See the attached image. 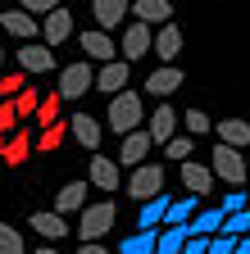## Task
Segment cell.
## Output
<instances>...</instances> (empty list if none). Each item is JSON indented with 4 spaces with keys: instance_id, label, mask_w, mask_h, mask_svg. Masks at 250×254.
Returning <instances> with one entry per match:
<instances>
[{
    "instance_id": "44dd1931",
    "label": "cell",
    "mask_w": 250,
    "mask_h": 254,
    "mask_svg": "<svg viewBox=\"0 0 250 254\" xmlns=\"http://www.w3.org/2000/svg\"><path fill=\"white\" fill-rule=\"evenodd\" d=\"M150 145H155V141H150V132L141 127V132L123 136V154H118V159H123V164H132V168H141V164H146V154H150Z\"/></svg>"
},
{
    "instance_id": "484cf974",
    "label": "cell",
    "mask_w": 250,
    "mask_h": 254,
    "mask_svg": "<svg viewBox=\"0 0 250 254\" xmlns=\"http://www.w3.org/2000/svg\"><path fill=\"white\" fill-rule=\"evenodd\" d=\"M196 213H200V200H196V195L173 200V204H168V213H164V227H186V222H191Z\"/></svg>"
},
{
    "instance_id": "cb8c5ba5",
    "label": "cell",
    "mask_w": 250,
    "mask_h": 254,
    "mask_svg": "<svg viewBox=\"0 0 250 254\" xmlns=\"http://www.w3.org/2000/svg\"><path fill=\"white\" fill-rule=\"evenodd\" d=\"M168 204H173L168 195H155V200H146V204H141V213H137V232H155V227L164 222Z\"/></svg>"
},
{
    "instance_id": "836d02e7",
    "label": "cell",
    "mask_w": 250,
    "mask_h": 254,
    "mask_svg": "<svg viewBox=\"0 0 250 254\" xmlns=\"http://www.w3.org/2000/svg\"><path fill=\"white\" fill-rule=\"evenodd\" d=\"M64 136H69V123H55V127H46V132L37 136V150H59V145H64Z\"/></svg>"
},
{
    "instance_id": "ac0fdd59",
    "label": "cell",
    "mask_w": 250,
    "mask_h": 254,
    "mask_svg": "<svg viewBox=\"0 0 250 254\" xmlns=\"http://www.w3.org/2000/svg\"><path fill=\"white\" fill-rule=\"evenodd\" d=\"M177 86H182V68H177V64H164V68H155L146 77V91L155 95V100H168Z\"/></svg>"
},
{
    "instance_id": "e575fe53",
    "label": "cell",
    "mask_w": 250,
    "mask_h": 254,
    "mask_svg": "<svg viewBox=\"0 0 250 254\" xmlns=\"http://www.w3.org/2000/svg\"><path fill=\"white\" fill-rule=\"evenodd\" d=\"M218 209H223L228 218H232V213H246V209H250V195H246V190H241V186H232V190H228V195H223V200H218Z\"/></svg>"
},
{
    "instance_id": "7c38bea8",
    "label": "cell",
    "mask_w": 250,
    "mask_h": 254,
    "mask_svg": "<svg viewBox=\"0 0 250 254\" xmlns=\"http://www.w3.org/2000/svg\"><path fill=\"white\" fill-rule=\"evenodd\" d=\"M214 182H218V177H214L205 164H196V159H186V164H182V186H186V195L205 200L209 190H214Z\"/></svg>"
},
{
    "instance_id": "83f0119b",
    "label": "cell",
    "mask_w": 250,
    "mask_h": 254,
    "mask_svg": "<svg viewBox=\"0 0 250 254\" xmlns=\"http://www.w3.org/2000/svg\"><path fill=\"white\" fill-rule=\"evenodd\" d=\"M191 241V227H164L155 241V254H182V245Z\"/></svg>"
},
{
    "instance_id": "d4e9b609",
    "label": "cell",
    "mask_w": 250,
    "mask_h": 254,
    "mask_svg": "<svg viewBox=\"0 0 250 254\" xmlns=\"http://www.w3.org/2000/svg\"><path fill=\"white\" fill-rule=\"evenodd\" d=\"M73 209H86V182H69V186H59V195H55V213H73Z\"/></svg>"
},
{
    "instance_id": "277c9868",
    "label": "cell",
    "mask_w": 250,
    "mask_h": 254,
    "mask_svg": "<svg viewBox=\"0 0 250 254\" xmlns=\"http://www.w3.org/2000/svg\"><path fill=\"white\" fill-rule=\"evenodd\" d=\"M64 100H82L86 91H96V68H91L86 59L69 64V68H59V86H55Z\"/></svg>"
},
{
    "instance_id": "6da1fadb",
    "label": "cell",
    "mask_w": 250,
    "mask_h": 254,
    "mask_svg": "<svg viewBox=\"0 0 250 254\" xmlns=\"http://www.w3.org/2000/svg\"><path fill=\"white\" fill-rule=\"evenodd\" d=\"M105 123H109V132H114L118 141H123V136H132V132H141V123H146L141 95H137V91L114 95V100H109V114H105Z\"/></svg>"
},
{
    "instance_id": "f1b7e54d",
    "label": "cell",
    "mask_w": 250,
    "mask_h": 254,
    "mask_svg": "<svg viewBox=\"0 0 250 254\" xmlns=\"http://www.w3.org/2000/svg\"><path fill=\"white\" fill-rule=\"evenodd\" d=\"M155 241H160V232H132L118 245V254H155Z\"/></svg>"
},
{
    "instance_id": "3957f363",
    "label": "cell",
    "mask_w": 250,
    "mask_h": 254,
    "mask_svg": "<svg viewBox=\"0 0 250 254\" xmlns=\"http://www.w3.org/2000/svg\"><path fill=\"white\" fill-rule=\"evenodd\" d=\"M214 164H209V173L218 177V182H228V186H241L246 177H250V168H246V150H232V145H214Z\"/></svg>"
},
{
    "instance_id": "7bdbcfd3",
    "label": "cell",
    "mask_w": 250,
    "mask_h": 254,
    "mask_svg": "<svg viewBox=\"0 0 250 254\" xmlns=\"http://www.w3.org/2000/svg\"><path fill=\"white\" fill-rule=\"evenodd\" d=\"M78 254H109V250H105V245H100V241H96V245H82V250H78Z\"/></svg>"
},
{
    "instance_id": "bcb514c9",
    "label": "cell",
    "mask_w": 250,
    "mask_h": 254,
    "mask_svg": "<svg viewBox=\"0 0 250 254\" xmlns=\"http://www.w3.org/2000/svg\"><path fill=\"white\" fill-rule=\"evenodd\" d=\"M0 168H5V136H0Z\"/></svg>"
},
{
    "instance_id": "9c48e42d",
    "label": "cell",
    "mask_w": 250,
    "mask_h": 254,
    "mask_svg": "<svg viewBox=\"0 0 250 254\" xmlns=\"http://www.w3.org/2000/svg\"><path fill=\"white\" fill-rule=\"evenodd\" d=\"M146 132H150V141H155V145H168V141L177 136V114H173V105H168V100H160V109L146 118Z\"/></svg>"
},
{
    "instance_id": "1f68e13d",
    "label": "cell",
    "mask_w": 250,
    "mask_h": 254,
    "mask_svg": "<svg viewBox=\"0 0 250 254\" xmlns=\"http://www.w3.org/2000/svg\"><path fill=\"white\" fill-rule=\"evenodd\" d=\"M18 91H27V73H0V100H18Z\"/></svg>"
},
{
    "instance_id": "4316f807",
    "label": "cell",
    "mask_w": 250,
    "mask_h": 254,
    "mask_svg": "<svg viewBox=\"0 0 250 254\" xmlns=\"http://www.w3.org/2000/svg\"><path fill=\"white\" fill-rule=\"evenodd\" d=\"M32 145H37V141H32V136H27V132H14V136L5 141V168H18V164H23V159H27V154H32Z\"/></svg>"
},
{
    "instance_id": "f546056e",
    "label": "cell",
    "mask_w": 250,
    "mask_h": 254,
    "mask_svg": "<svg viewBox=\"0 0 250 254\" xmlns=\"http://www.w3.org/2000/svg\"><path fill=\"white\" fill-rule=\"evenodd\" d=\"M182 127H186V136H191V141H196V136H205V132H214V123H209V114H200L196 105H191V109L182 114Z\"/></svg>"
},
{
    "instance_id": "8d00e7d4",
    "label": "cell",
    "mask_w": 250,
    "mask_h": 254,
    "mask_svg": "<svg viewBox=\"0 0 250 254\" xmlns=\"http://www.w3.org/2000/svg\"><path fill=\"white\" fill-rule=\"evenodd\" d=\"M0 254H27L23 250V236L9 227V222H0Z\"/></svg>"
},
{
    "instance_id": "74e56055",
    "label": "cell",
    "mask_w": 250,
    "mask_h": 254,
    "mask_svg": "<svg viewBox=\"0 0 250 254\" xmlns=\"http://www.w3.org/2000/svg\"><path fill=\"white\" fill-rule=\"evenodd\" d=\"M191 150H196L191 136H173V141L164 145V154H168V159H182V164H186V154H191Z\"/></svg>"
},
{
    "instance_id": "c3c4849f",
    "label": "cell",
    "mask_w": 250,
    "mask_h": 254,
    "mask_svg": "<svg viewBox=\"0 0 250 254\" xmlns=\"http://www.w3.org/2000/svg\"><path fill=\"white\" fill-rule=\"evenodd\" d=\"M246 168H250V150H246Z\"/></svg>"
},
{
    "instance_id": "f35d334b",
    "label": "cell",
    "mask_w": 250,
    "mask_h": 254,
    "mask_svg": "<svg viewBox=\"0 0 250 254\" xmlns=\"http://www.w3.org/2000/svg\"><path fill=\"white\" fill-rule=\"evenodd\" d=\"M14 127H18V109H14V100H5L0 105V136H9Z\"/></svg>"
},
{
    "instance_id": "30bf717a",
    "label": "cell",
    "mask_w": 250,
    "mask_h": 254,
    "mask_svg": "<svg viewBox=\"0 0 250 254\" xmlns=\"http://www.w3.org/2000/svg\"><path fill=\"white\" fill-rule=\"evenodd\" d=\"M118 50H123V59H128V64L141 59V55H150V50H155V32H150L146 23H128V27H123V46H118Z\"/></svg>"
},
{
    "instance_id": "5b68a950",
    "label": "cell",
    "mask_w": 250,
    "mask_h": 254,
    "mask_svg": "<svg viewBox=\"0 0 250 254\" xmlns=\"http://www.w3.org/2000/svg\"><path fill=\"white\" fill-rule=\"evenodd\" d=\"M128 195L132 200H155V195H164V168L160 164H141V168H132V177H128Z\"/></svg>"
},
{
    "instance_id": "ba28073f",
    "label": "cell",
    "mask_w": 250,
    "mask_h": 254,
    "mask_svg": "<svg viewBox=\"0 0 250 254\" xmlns=\"http://www.w3.org/2000/svg\"><path fill=\"white\" fill-rule=\"evenodd\" d=\"M86 177H91V186H96V190H105V195H114V190L123 186V168H118V159H105V154L91 159Z\"/></svg>"
},
{
    "instance_id": "7a4b0ae2",
    "label": "cell",
    "mask_w": 250,
    "mask_h": 254,
    "mask_svg": "<svg viewBox=\"0 0 250 254\" xmlns=\"http://www.w3.org/2000/svg\"><path fill=\"white\" fill-rule=\"evenodd\" d=\"M114 200H100V204H86L82 209V222H78V236H82V245H96V241H105V232L114 227Z\"/></svg>"
},
{
    "instance_id": "4dcf8cb0",
    "label": "cell",
    "mask_w": 250,
    "mask_h": 254,
    "mask_svg": "<svg viewBox=\"0 0 250 254\" xmlns=\"http://www.w3.org/2000/svg\"><path fill=\"white\" fill-rule=\"evenodd\" d=\"M59 105H64V95H59V91L41 95V109H37V123H41V127H55V123H59Z\"/></svg>"
},
{
    "instance_id": "4fadbf2b",
    "label": "cell",
    "mask_w": 250,
    "mask_h": 254,
    "mask_svg": "<svg viewBox=\"0 0 250 254\" xmlns=\"http://www.w3.org/2000/svg\"><path fill=\"white\" fill-rule=\"evenodd\" d=\"M91 14H96L100 32H114L123 27V14H132V0H91Z\"/></svg>"
},
{
    "instance_id": "52a82bcc",
    "label": "cell",
    "mask_w": 250,
    "mask_h": 254,
    "mask_svg": "<svg viewBox=\"0 0 250 254\" xmlns=\"http://www.w3.org/2000/svg\"><path fill=\"white\" fill-rule=\"evenodd\" d=\"M14 59H18L23 73H50V68H55V50H50L46 41H27V46H18Z\"/></svg>"
},
{
    "instance_id": "7402d4cb",
    "label": "cell",
    "mask_w": 250,
    "mask_h": 254,
    "mask_svg": "<svg viewBox=\"0 0 250 254\" xmlns=\"http://www.w3.org/2000/svg\"><path fill=\"white\" fill-rule=\"evenodd\" d=\"M155 55H160V64H173V59L182 55V27H177V23L160 27V37H155Z\"/></svg>"
},
{
    "instance_id": "7dc6e473",
    "label": "cell",
    "mask_w": 250,
    "mask_h": 254,
    "mask_svg": "<svg viewBox=\"0 0 250 254\" xmlns=\"http://www.w3.org/2000/svg\"><path fill=\"white\" fill-rule=\"evenodd\" d=\"M0 68H5V46H0Z\"/></svg>"
},
{
    "instance_id": "d6986e66",
    "label": "cell",
    "mask_w": 250,
    "mask_h": 254,
    "mask_svg": "<svg viewBox=\"0 0 250 254\" xmlns=\"http://www.w3.org/2000/svg\"><path fill=\"white\" fill-rule=\"evenodd\" d=\"M214 132H218V145L250 150V123H241V118H223V123H214Z\"/></svg>"
},
{
    "instance_id": "8992f818",
    "label": "cell",
    "mask_w": 250,
    "mask_h": 254,
    "mask_svg": "<svg viewBox=\"0 0 250 254\" xmlns=\"http://www.w3.org/2000/svg\"><path fill=\"white\" fill-rule=\"evenodd\" d=\"M0 27H5L9 37H18L23 46H27V41H41V23L27 14L23 5H18V9H0Z\"/></svg>"
},
{
    "instance_id": "f6af8a7d",
    "label": "cell",
    "mask_w": 250,
    "mask_h": 254,
    "mask_svg": "<svg viewBox=\"0 0 250 254\" xmlns=\"http://www.w3.org/2000/svg\"><path fill=\"white\" fill-rule=\"evenodd\" d=\"M37 254H59V250H55V245H41V250H37Z\"/></svg>"
},
{
    "instance_id": "ab89813d",
    "label": "cell",
    "mask_w": 250,
    "mask_h": 254,
    "mask_svg": "<svg viewBox=\"0 0 250 254\" xmlns=\"http://www.w3.org/2000/svg\"><path fill=\"white\" fill-rule=\"evenodd\" d=\"M23 9L27 14H55V9H64V0H23Z\"/></svg>"
},
{
    "instance_id": "f907efd6",
    "label": "cell",
    "mask_w": 250,
    "mask_h": 254,
    "mask_svg": "<svg viewBox=\"0 0 250 254\" xmlns=\"http://www.w3.org/2000/svg\"><path fill=\"white\" fill-rule=\"evenodd\" d=\"M0 105H5V100H0Z\"/></svg>"
},
{
    "instance_id": "60d3db41",
    "label": "cell",
    "mask_w": 250,
    "mask_h": 254,
    "mask_svg": "<svg viewBox=\"0 0 250 254\" xmlns=\"http://www.w3.org/2000/svg\"><path fill=\"white\" fill-rule=\"evenodd\" d=\"M209 254H237V241H228V236H214V241H209Z\"/></svg>"
},
{
    "instance_id": "2e32d148",
    "label": "cell",
    "mask_w": 250,
    "mask_h": 254,
    "mask_svg": "<svg viewBox=\"0 0 250 254\" xmlns=\"http://www.w3.org/2000/svg\"><path fill=\"white\" fill-rule=\"evenodd\" d=\"M82 50H86V64L91 59H96V64H114L118 59V46L109 41V32H100V27L82 32Z\"/></svg>"
},
{
    "instance_id": "e0dca14e",
    "label": "cell",
    "mask_w": 250,
    "mask_h": 254,
    "mask_svg": "<svg viewBox=\"0 0 250 254\" xmlns=\"http://www.w3.org/2000/svg\"><path fill=\"white\" fill-rule=\"evenodd\" d=\"M123 86H128V59H114V64H100L96 68V91H105L109 100L123 95Z\"/></svg>"
},
{
    "instance_id": "ffe728a7",
    "label": "cell",
    "mask_w": 250,
    "mask_h": 254,
    "mask_svg": "<svg viewBox=\"0 0 250 254\" xmlns=\"http://www.w3.org/2000/svg\"><path fill=\"white\" fill-rule=\"evenodd\" d=\"M32 232H41V236H46V245H55L59 236H69V222H64V213L41 209V213H32Z\"/></svg>"
},
{
    "instance_id": "d6a6232c",
    "label": "cell",
    "mask_w": 250,
    "mask_h": 254,
    "mask_svg": "<svg viewBox=\"0 0 250 254\" xmlns=\"http://www.w3.org/2000/svg\"><path fill=\"white\" fill-rule=\"evenodd\" d=\"M218 236H228V241H241V236H250V209L246 213H232V218H223V232Z\"/></svg>"
},
{
    "instance_id": "8fae6325",
    "label": "cell",
    "mask_w": 250,
    "mask_h": 254,
    "mask_svg": "<svg viewBox=\"0 0 250 254\" xmlns=\"http://www.w3.org/2000/svg\"><path fill=\"white\" fill-rule=\"evenodd\" d=\"M69 136H73L82 150L96 154V150H100V136H105V127L91 118V114H73V118H69Z\"/></svg>"
},
{
    "instance_id": "9a60e30c",
    "label": "cell",
    "mask_w": 250,
    "mask_h": 254,
    "mask_svg": "<svg viewBox=\"0 0 250 254\" xmlns=\"http://www.w3.org/2000/svg\"><path fill=\"white\" fill-rule=\"evenodd\" d=\"M132 18L146 27H168L173 23V5L168 0H132Z\"/></svg>"
},
{
    "instance_id": "d590c367",
    "label": "cell",
    "mask_w": 250,
    "mask_h": 254,
    "mask_svg": "<svg viewBox=\"0 0 250 254\" xmlns=\"http://www.w3.org/2000/svg\"><path fill=\"white\" fill-rule=\"evenodd\" d=\"M14 109H18V118H37V109H41V95H37L32 86H27V91H18Z\"/></svg>"
},
{
    "instance_id": "ee69618b",
    "label": "cell",
    "mask_w": 250,
    "mask_h": 254,
    "mask_svg": "<svg viewBox=\"0 0 250 254\" xmlns=\"http://www.w3.org/2000/svg\"><path fill=\"white\" fill-rule=\"evenodd\" d=\"M237 254H250V236H241V241H237Z\"/></svg>"
},
{
    "instance_id": "681fc988",
    "label": "cell",
    "mask_w": 250,
    "mask_h": 254,
    "mask_svg": "<svg viewBox=\"0 0 250 254\" xmlns=\"http://www.w3.org/2000/svg\"><path fill=\"white\" fill-rule=\"evenodd\" d=\"M168 5H182V0H168Z\"/></svg>"
},
{
    "instance_id": "5bb4252c",
    "label": "cell",
    "mask_w": 250,
    "mask_h": 254,
    "mask_svg": "<svg viewBox=\"0 0 250 254\" xmlns=\"http://www.w3.org/2000/svg\"><path fill=\"white\" fill-rule=\"evenodd\" d=\"M69 37H73V14H69V9H55V14L41 18V41H46L50 50H55V46H64Z\"/></svg>"
},
{
    "instance_id": "b9f144b4",
    "label": "cell",
    "mask_w": 250,
    "mask_h": 254,
    "mask_svg": "<svg viewBox=\"0 0 250 254\" xmlns=\"http://www.w3.org/2000/svg\"><path fill=\"white\" fill-rule=\"evenodd\" d=\"M182 254H209V236H191L182 245Z\"/></svg>"
},
{
    "instance_id": "603a6c76",
    "label": "cell",
    "mask_w": 250,
    "mask_h": 254,
    "mask_svg": "<svg viewBox=\"0 0 250 254\" xmlns=\"http://www.w3.org/2000/svg\"><path fill=\"white\" fill-rule=\"evenodd\" d=\"M223 218H228V213L214 204V209H200L191 222H186V227H191V236H209V241H214L218 232H223Z\"/></svg>"
}]
</instances>
